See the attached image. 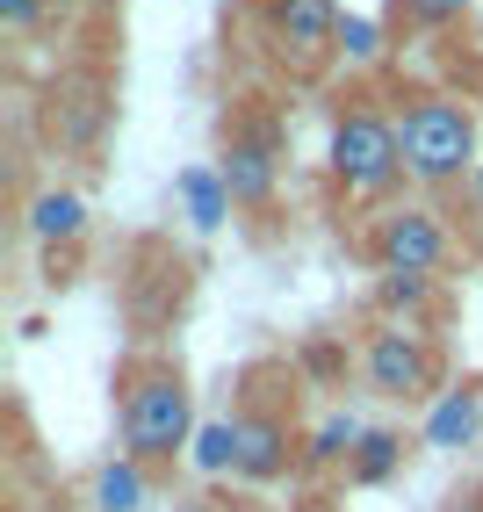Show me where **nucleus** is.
<instances>
[{
	"instance_id": "2",
	"label": "nucleus",
	"mask_w": 483,
	"mask_h": 512,
	"mask_svg": "<svg viewBox=\"0 0 483 512\" xmlns=\"http://www.w3.org/2000/svg\"><path fill=\"white\" fill-rule=\"evenodd\" d=\"M397 138H404V174L419 188L476 181V109L469 101H455V94H404Z\"/></svg>"
},
{
	"instance_id": "21",
	"label": "nucleus",
	"mask_w": 483,
	"mask_h": 512,
	"mask_svg": "<svg viewBox=\"0 0 483 512\" xmlns=\"http://www.w3.org/2000/svg\"><path fill=\"white\" fill-rule=\"evenodd\" d=\"M296 512H332V505H325V498H303V505H296Z\"/></svg>"
},
{
	"instance_id": "7",
	"label": "nucleus",
	"mask_w": 483,
	"mask_h": 512,
	"mask_svg": "<svg viewBox=\"0 0 483 512\" xmlns=\"http://www.w3.org/2000/svg\"><path fill=\"white\" fill-rule=\"evenodd\" d=\"M217 181L231 188V210H267V202H274V181H282V138H274V123L231 130V138H224V159H217Z\"/></svg>"
},
{
	"instance_id": "9",
	"label": "nucleus",
	"mask_w": 483,
	"mask_h": 512,
	"mask_svg": "<svg viewBox=\"0 0 483 512\" xmlns=\"http://www.w3.org/2000/svg\"><path fill=\"white\" fill-rule=\"evenodd\" d=\"M476 433H483V383L447 390L433 412H426V448H469Z\"/></svg>"
},
{
	"instance_id": "17",
	"label": "nucleus",
	"mask_w": 483,
	"mask_h": 512,
	"mask_svg": "<svg viewBox=\"0 0 483 512\" xmlns=\"http://www.w3.org/2000/svg\"><path fill=\"white\" fill-rule=\"evenodd\" d=\"M339 51H347L354 65H375V58H383V29L361 22V15H347V29H339Z\"/></svg>"
},
{
	"instance_id": "18",
	"label": "nucleus",
	"mask_w": 483,
	"mask_h": 512,
	"mask_svg": "<svg viewBox=\"0 0 483 512\" xmlns=\"http://www.w3.org/2000/svg\"><path fill=\"white\" fill-rule=\"evenodd\" d=\"M44 15H51V0H0V29H8V37L44 29Z\"/></svg>"
},
{
	"instance_id": "12",
	"label": "nucleus",
	"mask_w": 483,
	"mask_h": 512,
	"mask_svg": "<svg viewBox=\"0 0 483 512\" xmlns=\"http://www.w3.org/2000/svg\"><path fill=\"white\" fill-rule=\"evenodd\" d=\"M375 311L390 325H419L433 311V275H383L375 282Z\"/></svg>"
},
{
	"instance_id": "22",
	"label": "nucleus",
	"mask_w": 483,
	"mask_h": 512,
	"mask_svg": "<svg viewBox=\"0 0 483 512\" xmlns=\"http://www.w3.org/2000/svg\"><path fill=\"white\" fill-rule=\"evenodd\" d=\"M476 195H483V166H476Z\"/></svg>"
},
{
	"instance_id": "15",
	"label": "nucleus",
	"mask_w": 483,
	"mask_h": 512,
	"mask_svg": "<svg viewBox=\"0 0 483 512\" xmlns=\"http://www.w3.org/2000/svg\"><path fill=\"white\" fill-rule=\"evenodd\" d=\"M390 15L404 29H455L469 15V0H390Z\"/></svg>"
},
{
	"instance_id": "6",
	"label": "nucleus",
	"mask_w": 483,
	"mask_h": 512,
	"mask_svg": "<svg viewBox=\"0 0 483 512\" xmlns=\"http://www.w3.org/2000/svg\"><path fill=\"white\" fill-rule=\"evenodd\" d=\"M253 22H260L267 51L282 65H296V73H318L339 51V29H347L339 0H253Z\"/></svg>"
},
{
	"instance_id": "16",
	"label": "nucleus",
	"mask_w": 483,
	"mask_h": 512,
	"mask_svg": "<svg viewBox=\"0 0 483 512\" xmlns=\"http://www.w3.org/2000/svg\"><path fill=\"white\" fill-rule=\"evenodd\" d=\"M231 462H238V426H231V419L202 426V433H195V469H210V476H231Z\"/></svg>"
},
{
	"instance_id": "11",
	"label": "nucleus",
	"mask_w": 483,
	"mask_h": 512,
	"mask_svg": "<svg viewBox=\"0 0 483 512\" xmlns=\"http://www.w3.org/2000/svg\"><path fill=\"white\" fill-rule=\"evenodd\" d=\"M404 455H411V440H404V433H390V426H368V433H361V448H354V462H347V484H354V491L390 484V476L404 469Z\"/></svg>"
},
{
	"instance_id": "1",
	"label": "nucleus",
	"mask_w": 483,
	"mask_h": 512,
	"mask_svg": "<svg viewBox=\"0 0 483 512\" xmlns=\"http://www.w3.org/2000/svg\"><path fill=\"white\" fill-rule=\"evenodd\" d=\"M116 433H123V455L145 462L152 476L188 455V440H195V397H188L181 361H159V354L123 361V375H116Z\"/></svg>"
},
{
	"instance_id": "14",
	"label": "nucleus",
	"mask_w": 483,
	"mask_h": 512,
	"mask_svg": "<svg viewBox=\"0 0 483 512\" xmlns=\"http://www.w3.org/2000/svg\"><path fill=\"white\" fill-rule=\"evenodd\" d=\"M354 448H361V426H354V419H325L318 433H310L303 462H310V469H332V462L347 469V462H354Z\"/></svg>"
},
{
	"instance_id": "5",
	"label": "nucleus",
	"mask_w": 483,
	"mask_h": 512,
	"mask_svg": "<svg viewBox=\"0 0 483 512\" xmlns=\"http://www.w3.org/2000/svg\"><path fill=\"white\" fill-rule=\"evenodd\" d=\"M361 253L383 267V275H440V267L455 260V231H447V217L426 210V202H397V210H383L368 224Z\"/></svg>"
},
{
	"instance_id": "4",
	"label": "nucleus",
	"mask_w": 483,
	"mask_h": 512,
	"mask_svg": "<svg viewBox=\"0 0 483 512\" xmlns=\"http://www.w3.org/2000/svg\"><path fill=\"white\" fill-rule=\"evenodd\" d=\"M361 375H368V390L375 397H390V404H440V347L419 332V325H375L368 332V347H361Z\"/></svg>"
},
{
	"instance_id": "20",
	"label": "nucleus",
	"mask_w": 483,
	"mask_h": 512,
	"mask_svg": "<svg viewBox=\"0 0 483 512\" xmlns=\"http://www.w3.org/2000/svg\"><path fill=\"white\" fill-rule=\"evenodd\" d=\"M447 512H483V484H476V491H455V498H447Z\"/></svg>"
},
{
	"instance_id": "8",
	"label": "nucleus",
	"mask_w": 483,
	"mask_h": 512,
	"mask_svg": "<svg viewBox=\"0 0 483 512\" xmlns=\"http://www.w3.org/2000/svg\"><path fill=\"white\" fill-rule=\"evenodd\" d=\"M231 426H238V462H231L238 484H274V476H289L296 426L282 412H238Z\"/></svg>"
},
{
	"instance_id": "3",
	"label": "nucleus",
	"mask_w": 483,
	"mask_h": 512,
	"mask_svg": "<svg viewBox=\"0 0 483 512\" xmlns=\"http://www.w3.org/2000/svg\"><path fill=\"white\" fill-rule=\"evenodd\" d=\"M325 174L332 188H347L354 202H375L404 181V138H397V116L375 109V101H347L332 116V145H325Z\"/></svg>"
},
{
	"instance_id": "13",
	"label": "nucleus",
	"mask_w": 483,
	"mask_h": 512,
	"mask_svg": "<svg viewBox=\"0 0 483 512\" xmlns=\"http://www.w3.org/2000/svg\"><path fill=\"white\" fill-rule=\"evenodd\" d=\"M29 231H37V238H80V231H87V202H80L73 188L37 195V202H29Z\"/></svg>"
},
{
	"instance_id": "19",
	"label": "nucleus",
	"mask_w": 483,
	"mask_h": 512,
	"mask_svg": "<svg viewBox=\"0 0 483 512\" xmlns=\"http://www.w3.org/2000/svg\"><path fill=\"white\" fill-rule=\"evenodd\" d=\"M303 368H318V375H325V368H339V347H310V354H303Z\"/></svg>"
},
{
	"instance_id": "10",
	"label": "nucleus",
	"mask_w": 483,
	"mask_h": 512,
	"mask_svg": "<svg viewBox=\"0 0 483 512\" xmlns=\"http://www.w3.org/2000/svg\"><path fill=\"white\" fill-rule=\"evenodd\" d=\"M145 498H152V469H145V462H130V455L101 462V469H94V484H87V505H94V512H137Z\"/></svg>"
}]
</instances>
